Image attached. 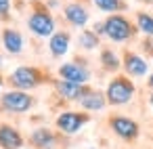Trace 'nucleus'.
<instances>
[{
	"mask_svg": "<svg viewBox=\"0 0 153 149\" xmlns=\"http://www.w3.org/2000/svg\"><path fill=\"white\" fill-rule=\"evenodd\" d=\"M27 25H30V30L36 34V36H51L53 34V30H55V19L51 17V13L46 11V7H36L34 9V13L30 15V19H27Z\"/></svg>",
	"mask_w": 153,
	"mask_h": 149,
	"instance_id": "1",
	"label": "nucleus"
},
{
	"mask_svg": "<svg viewBox=\"0 0 153 149\" xmlns=\"http://www.w3.org/2000/svg\"><path fill=\"white\" fill-rule=\"evenodd\" d=\"M105 34L113 40V42H122V40H128L132 34H134V28L132 23L122 17V15H111L107 21H105Z\"/></svg>",
	"mask_w": 153,
	"mask_h": 149,
	"instance_id": "2",
	"label": "nucleus"
},
{
	"mask_svg": "<svg viewBox=\"0 0 153 149\" xmlns=\"http://www.w3.org/2000/svg\"><path fill=\"white\" fill-rule=\"evenodd\" d=\"M132 92H134V88L126 78H115L107 88V101L113 105H122L132 99Z\"/></svg>",
	"mask_w": 153,
	"mask_h": 149,
	"instance_id": "3",
	"label": "nucleus"
},
{
	"mask_svg": "<svg viewBox=\"0 0 153 149\" xmlns=\"http://www.w3.org/2000/svg\"><path fill=\"white\" fill-rule=\"evenodd\" d=\"M2 107L7 111H27L32 107V97H27L25 92H7L2 97Z\"/></svg>",
	"mask_w": 153,
	"mask_h": 149,
	"instance_id": "4",
	"label": "nucleus"
},
{
	"mask_svg": "<svg viewBox=\"0 0 153 149\" xmlns=\"http://www.w3.org/2000/svg\"><path fill=\"white\" fill-rule=\"evenodd\" d=\"M11 80H13V84L19 86V88H32V86H36V84L40 82V76H38V72L32 69V67H19V69H15V74H13Z\"/></svg>",
	"mask_w": 153,
	"mask_h": 149,
	"instance_id": "5",
	"label": "nucleus"
},
{
	"mask_svg": "<svg viewBox=\"0 0 153 149\" xmlns=\"http://www.w3.org/2000/svg\"><path fill=\"white\" fill-rule=\"evenodd\" d=\"M84 122H86V118H84V115H80V113H71V111L61 113V115L57 118V126H59L63 132H67V134L78 132V130L82 128V124H84Z\"/></svg>",
	"mask_w": 153,
	"mask_h": 149,
	"instance_id": "6",
	"label": "nucleus"
},
{
	"mask_svg": "<svg viewBox=\"0 0 153 149\" xmlns=\"http://www.w3.org/2000/svg\"><path fill=\"white\" fill-rule=\"evenodd\" d=\"M59 74L63 76V80H67V82H76V84H84V82L88 80V72H86L84 67L76 65V63H67V65H61Z\"/></svg>",
	"mask_w": 153,
	"mask_h": 149,
	"instance_id": "7",
	"label": "nucleus"
},
{
	"mask_svg": "<svg viewBox=\"0 0 153 149\" xmlns=\"http://www.w3.org/2000/svg\"><path fill=\"white\" fill-rule=\"evenodd\" d=\"M111 126H113V130H115L122 139H134V136L138 134L136 122H132V120H128V118H113V120H111Z\"/></svg>",
	"mask_w": 153,
	"mask_h": 149,
	"instance_id": "8",
	"label": "nucleus"
},
{
	"mask_svg": "<svg viewBox=\"0 0 153 149\" xmlns=\"http://www.w3.org/2000/svg\"><path fill=\"white\" fill-rule=\"evenodd\" d=\"M65 19H67L71 25L82 28V25H86V21H88V11H86L82 4H67V7H65Z\"/></svg>",
	"mask_w": 153,
	"mask_h": 149,
	"instance_id": "9",
	"label": "nucleus"
},
{
	"mask_svg": "<svg viewBox=\"0 0 153 149\" xmlns=\"http://www.w3.org/2000/svg\"><path fill=\"white\" fill-rule=\"evenodd\" d=\"M21 136L17 130H13L11 126H2L0 128V147L4 149H19L21 147Z\"/></svg>",
	"mask_w": 153,
	"mask_h": 149,
	"instance_id": "10",
	"label": "nucleus"
},
{
	"mask_svg": "<svg viewBox=\"0 0 153 149\" xmlns=\"http://www.w3.org/2000/svg\"><path fill=\"white\" fill-rule=\"evenodd\" d=\"M2 42H4V48L9 51V53H21V48H23V38H21V34L17 32V30H4L2 32Z\"/></svg>",
	"mask_w": 153,
	"mask_h": 149,
	"instance_id": "11",
	"label": "nucleus"
},
{
	"mask_svg": "<svg viewBox=\"0 0 153 149\" xmlns=\"http://www.w3.org/2000/svg\"><path fill=\"white\" fill-rule=\"evenodd\" d=\"M80 103L84 109H92V111H99L105 107V99L101 92H94V90H86L82 97H80Z\"/></svg>",
	"mask_w": 153,
	"mask_h": 149,
	"instance_id": "12",
	"label": "nucleus"
},
{
	"mask_svg": "<svg viewBox=\"0 0 153 149\" xmlns=\"http://www.w3.org/2000/svg\"><path fill=\"white\" fill-rule=\"evenodd\" d=\"M48 46H51V53H53L55 57H61V55H65L67 48H69V36H67L65 32H59V34H55V36L51 38Z\"/></svg>",
	"mask_w": 153,
	"mask_h": 149,
	"instance_id": "13",
	"label": "nucleus"
},
{
	"mask_svg": "<svg viewBox=\"0 0 153 149\" xmlns=\"http://www.w3.org/2000/svg\"><path fill=\"white\" fill-rule=\"evenodd\" d=\"M124 65H126V72H128L130 76H145V74H147V63H145V59H140L138 55H126Z\"/></svg>",
	"mask_w": 153,
	"mask_h": 149,
	"instance_id": "14",
	"label": "nucleus"
},
{
	"mask_svg": "<svg viewBox=\"0 0 153 149\" xmlns=\"http://www.w3.org/2000/svg\"><path fill=\"white\" fill-rule=\"evenodd\" d=\"M57 90H59L65 99H80V97L86 92V90L80 88V84H76V82H67V80H65V82H59V84H57Z\"/></svg>",
	"mask_w": 153,
	"mask_h": 149,
	"instance_id": "15",
	"label": "nucleus"
},
{
	"mask_svg": "<svg viewBox=\"0 0 153 149\" xmlns=\"http://www.w3.org/2000/svg\"><path fill=\"white\" fill-rule=\"evenodd\" d=\"M94 7L103 13H117V11H124L126 4L122 2V0H92Z\"/></svg>",
	"mask_w": 153,
	"mask_h": 149,
	"instance_id": "16",
	"label": "nucleus"
},
{
	"mask_svg": "<svg viewBox=\"0 0 153 149\" xmlns=\"http://www.w3.org/2000/svg\"><path fill=\"white\" fill-rule=\"evenodd\" d=\"M136 25L140 32L153 36V15H147V13H138L136 15Z\"/></svg>",
	"mask_w": 153,
	"mask_h": 149,
	"instance_id": "17",
	"label": "nucleus"
},
{
	"mask_svg": "<svg viewBox=\"0 0 153 149\" xmlns=\"http://www.w3.org/2000/svg\"><path fill=\"white\" fill-rule=\"evenodd\" d=\"M32 141H34V145H38V147H46V145L53 143V134H51L46 128H40V130H36V132L32 134Z\"/></svg>",
	"mask_w": 153,
	"mask_h": 149,
	"instance_id": "18",
	"label": "nucleus"
},
{
	"mask_svg": "<svg viewBox=\"0 0 153 149\" xmlns=\"http://www.w3.org/2000/svg\"><path fill=\"white\" fill-rule=\"evenodd\" d=\"M80 44H82L84 48H94V46L99 44V38H97L94 32H82V34H80Z\"/></svg>",
	"mask_w": 153,
	"mask_h": 149,
	"instance_id": "19",
	"label": "nucleus"
},
{
	"mask_svg": "<svg viewBox=\"0 0 153 149\" xmlns=\"http://www.w3.org/2000/svg\"><path fill=\"white\" fill-rule=\"evenodd\" d=\"M103 65L107 69H115L117 67V59H115V55L111 51H103Z\"/></svg>",
	"mask_w": 153,
	"mask_h": 149,
	"instance_id": "20",
	"label": "nucleus"
},
{
	"mask_svg": "<svg viewBox=\"0 0 153 149\" xmlns=\"http://www.w3.org/2000/svg\"><path fill=\"white\" fill-rule=\"evenodd\" d=\"M11 13V0H0V19H7Z\"/></svg>",
	"mask_w": 153,
	"mask_h": 149,
	"instance_id": "21",
	"label": "nucleus"
},
{
	"mask_svg": "<svg viewBox=\"0 0 153 149\" xmlns=\"http://www.w3.org/2000/svg\"><path fill=\"white\" fill-rule=\"evenodd\" d=\"M140 2H147V4H153V0H140Z\"/></svg>",
	"mask_w": 153,
	"mask_h": 149,
	"instance_id": "22",
	"label": "nucleus"
},
{
	"mask_svg": "<svg viewBox=\"0 0 153 149\" xmlns=\"http://www.w3.org/2000/svg\"><path fill=\"white\" fill-rule=\"evenodd\" d=\"M149 84H151V86H153V76H151V78H149Z\"/></svg>",
	"mask_w": 153,
	"mask_h": 149,
	"instance_id": "23",
	"label": "nucleus"
},
{
	"mask_svg": "<svg viewBox=\"0 0 153 149\" xmlns=\"http://www.w3.org/2000/svg\"><path fill=\"white\" fill-rule=\"evenodd\" d=\"M151 105H153V97H151Z\"/></svg>",
	"mask_w": 153,
	"mask_h": 149,
	"instance_id": "24",
	"label": "nucleus"
},
{
	"mask_svg": "<svg viewBox=\"0 0 153 149\" xmlns=\"http://www.w3.org/2000/svg\"><path fill=\"white\" fill-rule=\"evenodd\" d=\"M0 63H2V57H0Z\"/></svg>",
	"mask_w": 153,
	"mask_h": 149,
	"instance_id": "25",
	"label": "nucleus"
},
{
	"mask_svg": "<svg viewBox=\"0 0 153 149\" xmlns=\"http://www.w3.org/2000/svg\"><path fill=\"white\" fill-rule=\"evenodd\" d=\"M0 86H2V80H0Z\"/></svg>",
	"mask_w": 153,
	"mask_h": 149,
	"instance_id": "26",
	"label": "nucleus"
}]
</instances>
